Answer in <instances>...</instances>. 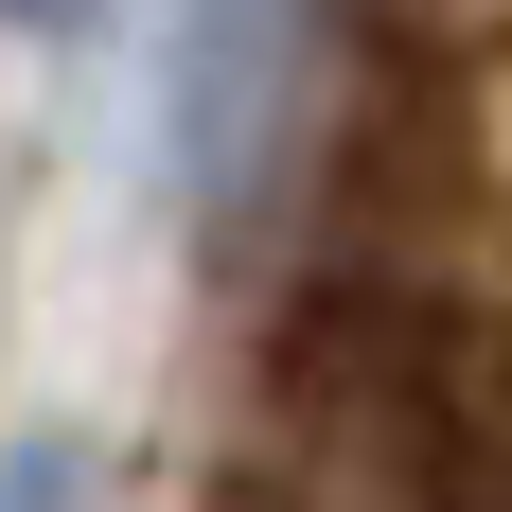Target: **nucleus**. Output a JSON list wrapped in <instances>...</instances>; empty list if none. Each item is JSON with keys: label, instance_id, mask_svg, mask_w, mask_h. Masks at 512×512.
<instances>
[{"label": "nucleus", "instance_id": "f257e3e1", "mask_svg": "<svg viewBox=\"0 0 512 512\" xmlns=\"http://www.w3.org/2000/svg\"><path fill=\"white\" fill-rule=\"evenodd\" d=\"M248 512H512V318L389 283L318 301Z\"/></svg>", "mask_w": 512, "mask_h": 512}, {"label": "nucleus", "instance_id": "f03ea898", "mask_svg": "<svg viewBox=\"0 0 512 512\" xmlns=\"http://www.w3.org/2000/svg\"><path fill=\"white\" fill-rule=\"evenodd\" d=\"M336 142V0H195L177 18V177L212 230H283Z\"/></svg>", "mask_w": 512, "mask_h": 512}, {"label": "nucleus", "instance_id": "7ed1b4c3", "mask_svg": "<svg viewBox=\"0 0 512 512\" xmlns=\"http://www.w3.org/2000/svg\"><path fill=\"white\" fill-rule=\"evenodd\" d=\"M0 512H89V460H71V442H18V460H0Z\"/></svg>", "mask_w": 512, "mask_h": 512}, {"label": "nucleus", "instance_id": "20e7f679", "mask_svg": "<svg viewBox=\"0 0 512 512\" xmlns=\"http://www.w3.org/2000/svg\"><path fill=\"white\" fill-rule=\"evenodd\" d=\"M106 0H0V36H89Z\"/></svg>", "mask_w": 512, "mask_h": 512}]
</instances>
